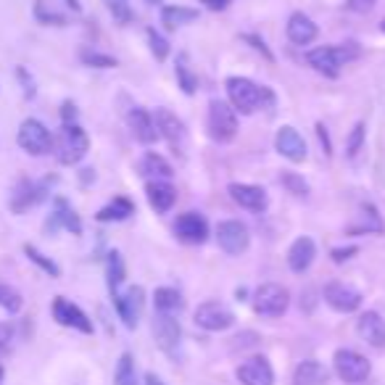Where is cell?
Masks as SVG:
<instances>
[{"mask_svg":"<svg viewBox=\"0 0 385 385\" xmlns=\"http://www.w3.org/2000/svg\"><path fill=\"white\" fill-rule=\"evenodd\" d=\"M124 277H127V269H124V259H121V253L111 251L109 256H106V280H109L111 296L119 293V285L124 282Z\"/></svg>","mask_w":385,"mask_h":385,"instance_id":"30","label":"cell"},{"mask_svg":"<svg viewBox=\"0 0 385 385\" xmlns=\"http://www.w3.org/2000/svg\"><path fill=\"white\" fill-rule=\"evenodd\" d=\"M217 243L225 253L238 256V253H243L248 248L251 235H248V227L243 222H238V219H225V222L217 225Z\"/></svg>","mask_w":385,"mask_h":385,"instance_id":"11","label":"cell"},{"mask_svg":"<svg viewBox=\"0 0 385 385\" xmlns=\"http://www.w3.org/2000/svg\"><path fill=\"white\" fill-rule=\"evenodd\" d=\"M48 195V182L43 185H35L29 180H19V185L13 188V195H11V211L13 214H24L27 209H32L35 204L45 201Z\"/></svg>","mask_w":385,"mask_h":385,"instance_id":"18","label":"cell"},{"mask_svg":"<svg viewBox=\"0 0 385 385\" xmlns=\"http://www.w3.org/2000/svg\"><path fill=\"white\" fill-rule=\"evenodd\" d=\"M380 29H383V32H385V19H383V22H380Z\"/></svg>","mask_w":385,"mask_h":385,"instance_id":"55","label":"cell"},{"mask_svg":"<svg viewBox=\"0 0 385 385\" xmlns=\"http://www.w3.org/2000/svg\"><path fill=\"white\" fill-rule=\"evenodd\" d=\"M325 301L330 309H335L340 314H351L361 306V293L356 288H351L346 282H330L325 288Z\"/></svg>","mask_w":385,"mask_h":385,"instance_id":"16","label":"cell"},{"mask_svg":"<svg viewBox=\"0 0 385 385\" xmlns=\"http://www.w3.org/2000/svg\"><path fill=\"white\" fill-rule=\"evenodd\" d=\"M53 227H66L72 235H82V222L74 214L66 198H56V211H53Z\"/></svg>","mask_w":385,"mask_h":385,"instance_id":"28","label":"cell"},{"mask_svg":"<svg viewBox=\"0 0 385 385\" xmlns=\"http://www.w3.org/2000/svg\"><path fill=\"white\" fill-rule=\"evenodd\" d=\"M356 253H359L356 246H343V248H333L330 256H333V262H335V264H343V262H349L351 256H356Z\"/></svg>","mask_w":385,"mask_h":385,"instance_id":"44","label":"cell"},{"mask_svg":"<svg viewBox=\"0 0 385 385\" xmlns=\"http://www.w3.org/2000/svg\"><path fill=\"white\" fill-rule=\"evenodd\" d=\"M11 338H13L11 327L0 325V349H3V346H8V340H11Z\"/></svg>","mask_w":385,"mask_h":385,"instance_id":"51","label":"cell"},{"mask_svg":"<svg viewBox=\"0 0 385 385\" xmlns=\"http://www.w3.org/2000/svg\"><path fill=\"white\" fill-rule=\"evenodd\" d=\"M109 11L114 13V19H116L119 24H130L135 19L133 8H130L124 0H109Z\"/></svg>","mask_w":385,"mask_h":385,"instance_id":"42","label":"cell"},{"mask_svg":"<svg viewBox=\"0 0 385 385\" xmlns=\"http://www.w3.org/2000/svg\"><path fill=\"white\" fill-rule=\"evenodd\" d=\"M0 306H3L8 314H19L22 312V306H24V299H22L19 290H13L11 285H3V282H0Z\"/></svg>","mask_w":385,"mask_h":385,"instance_id":"37","label":"cell"},{"mask_svg":"<svg viewBox=\"0 0 385 385\" xmlns=\"http://www.w3.org/2000/svg\"><path fill=\"white\" fill-rule=\"evenodd\" d=\"M114 385H140L137 380V370H135V359L130 351H124L116 364V372H114Z\"/></svg>","mask_w":385,"mask_h":385,"instance_id":"34","label":"cell"},{"mask_svg":"<svg viewBox=\"0 0 385 385\" xmlns=\"http://www.w3.org/2000/svg\"><path fill=\"white\" fill-rule=\"evenodd\" d=\"M375 3H377V0H349L346 6L356 13H370L375 8Z\"/></svg>","mask_w":385,"mask_h":385,"instance_id":"47","label":"cell"},{"mask_svg":"<svg viewBox=\"0 0 385 385\" xmlns=\"http://www.w3.org/2000/svg\"><path fill=\"white\" fill-rule=\"evenodd\" d=\"M195 325L209 330V333H222L235 325V314L229 312L225 303L219 301H204L195 309Z\"/></svg>","mask_w":385,"mask_h":385,"instance_id":"12","label":"cell"},{"mask_svg":"<svg viewBox=\"0 0 385 385\" xmlns=\"http://www.w3.org/2000/svg\"><path fill=\"white\" fill-rule=\"evenodd\" d=\"M53 148H56V158H59L63 167H74V164H80L87 156L90 137H87V133H84L77 121L74 124H61L59 137L53 140Z\"/></svg>","mask_w":385,"mask_h":385,"instance_id":"2","label":"cell"},{"mask_svg":"<svg viewBox=\"0 0 385 385\" xmlns=\"http://www.w3.org/2000/svg\"><path fill=\"white\" fill-rule=\"evenodd\" d=\"M135 214V204L130 198H124V195H116L111 204H106L100 211L96 214L98 222H124V219H130Z\"/></svg>","mask_w":385,"mask_h":385,"instance_id":"26","label":"cell"},{"mask_svg":"<svg viewBox=\"0 0 385 385\" xmlns=\"http://www.w3.org/2000/svg\"><path fill=\"white\" fill-rule=\"evenodd\" d=\"M145 195L156 214H167L169 209L177 204V188L167 180H151L145 185Z\"/></svg>","mask_w":385,"mask_h":385,"instance_id":"20","label":"cell"},{"mask_svg":"<svg viewBox=\"0 0 385 385\" xmlns=\"http://www.w3.org/2000/svg\"><path fill=\"white\" fill-rule=\"evenodd\" d=\"M288 306H290L288 288H282L277 282H266V285L256 288V293H253V312L259 314V317L275 319V317H282V314L288 312Z\"/></svg>","mask_w":385,"mask_h":385,"instance_id":"3","label":"cell"},{"mask_svg":"<svg viewBox=\"0 0 385 385\" xmlns=\"http://www.w3.org/2000/svg\"><path fill=\"white\" fill-rule=\"evenodd\" d=\"M153 338H156L158 349L167 351L169 356H177V349H180V340H182V327L180 319L174 314H164L156 312L153 314Z\"/></svg>","mask_w":385,"mask_h":385,"instance_id":"8","label":"cell"},{"mask_svg":"<svg viewBox=\"0 0 385 385\" xmlns=\"http://www.w3.org/2000/svg\"><path fill=\"white\" fill-rule=\"evenodd\" d=\"M174 74H177V82H180L182 93H185V96H192L195 87H198V77H195V72L190 69V59H188V53H180V56H177Z\"/></svg>","mask_w":385,"mask_h":385,"instance_id":"32","label":"cell"},{"mask_svg":"<svg viewBox=\"0 0 385 385\" xmlns=\"http://www.w3.org/2000/svg\"><path fill=\"white\" fill-rule=\"evenodd\" d=\"M361 340H367L372 349H385V319L377 312H364L356 322Z\"/></svg>","mask_w":385,"mask_h":385,"instance_id":"22","label":"cell"},{"mask_svg":"<svg viewBox=\"0 0 385 385\" xmlns=\"http://www.w3.org/2000/svg\"><path fill=\"white\" fill-rule=\"evenodd\" d=\"M333 367H335L338 377H340L343 383H351V385L364 383V380L370 377V372H372L370 361L354 349H338L335 356H333Z\"/></svg>","mask_w":385,"mask_h":385,"instance_id":"6","label":"cell"},{"mask_svg":"<svg viewBox=\"0 0 385 385\" xmlns=\"http://www.w3.org/2000/svg\"><path fill=\"white\" fill-rule=\"evenodd\" d=\"M74 119H77V109H74L72 100H66V103L61 106V121H63V124H74Z\"/></svg>","mask_w":385,"mask_h":385,"instance_id":"48","label":"cell"},{"mask_svg":"<svg viewBox=\"0 0 385 385\" xmlns=\"http://www.w3.org/2000/svg\"><path fill=\"white\" fill-rule=\"evenodd\" d=\"M280 185L288 192H293V195H299V198L309 195V182L303 180L301 174H296V172H282L280 174Z\"/></svg>","mask_w":385,"mask_h":385,"instance_id":"38","label":"cell"},{"mask_svg":"<svg viewBox=\"0 0 385 385\" xmlns=\"http://www.w3.org/2000/svg\"><path fill=\"white\" fill-rule=\"evenodd\" d=\"M317 137H319V143H322V153L325 156H333V145H330V135H327V127L319 121L317 124Z\"/></svg>","mask_w":385,"mask_h":385,"instance_id":"45","label":"cell"},{"mask_svg":"<svg viewBox=\"0 0 385 385\" xmlns=\"http://www.w3.org/2000/svg\"><path fill=\"white\" fill-rule=\"evenodd\" d=\"M198 22V11L188 8V6H164L161 8V24L167 29H177V27L192 24Z\"/></svg>","mask_w":385,"mask_h":385,"instance_id":"27","label":"cell"},{"mask_svg":"<svg viewBox=\"0 0 385 385\" xmlns=\"http://www.w3.org/2000/svg\"><path fill=\"white\" fill-rule=\"evenodd\" d=\"M0 380H3V367H0Z\"/></svg>","mask_w":385,"mask_h":385,"instance_id":"56","label":"cell"},{"mask_svg":"<svg viewBox=\"0 0 385 385\" xmlns=\"http://www.w3.org/2000/svg\"><path fill=\"white\" fill-rule=\"evenodd\" d=\"M243 40H246V43H248V45H251V48L256 50V53H262V56H264L266 61H275V56H272V50L266 48V43H264V40H262L259 35H243Z\"/></svg>","mask_w":385,"mask_h":385,"instance_id":"43","label":"cell"},{"mask_svg":"<svg viewBox=\"0 0 385 385\" xmlns=\"http://www.w3.org/2000/svg\"><path fill=\"white\" fill-rule=\"evenodd\" d=\"M24 253L29 256V262L40 266V269H43L45 275H50V277H61L59 264H56V262H50V259H48V256H45L43 251H37L35 246H29V243H27V246H24Z\"/></svg>","mask_w":385,"mask_h":385,"instance_id":"35","label":"cell"},{"mask_svg":"<svg viewBox=\"0 0 385 385\" xmlns=\"http://www.w3.org/2000/svg\"><path fill=\"white\" fill-rule=\"evenodd\" d=\"M16 77H19L22 82H24V96L27 98H35V82H32V77L27 74L24 66H19V69H16Z\"/></svg>","mask_w":385,"mask_h":385,"instance_id":"46","label":"cell"},{"mask_svg":"<svg viewBox=\"0 0 385 385\" xmlns=\"http://www.w3.org/2000/svg\"><path fill=\"white\" fill-rule=\"evenodd\" d=\"M225 87H227L229 106L235 111H241V114H246V116L262 106V87L251 82L248 77H229Z\"/></svg>","mask_w":385,"mask_h":385,"instance_id":"5","label":"cell"},{"mask_svg":"<svg viewBox=\"0 0 385 385\" xmlns=\"http://www.w3.org/2000/svg\"><path fill=\"white\" fill-rule=\"evenodd\" d=\"M63 3H66L72 11H80V8H82V6H80V0H63Z\"/></svg>","mask_w":385,"mask_h":385,"instance_id":"53","label":"cell"},{"mask_svg":"<svg viewBox=\"0 0 385 385\" xmlns=\"http://www.w3.org/2000/svg\"><path fill=\"white\" fill-rule=\"evenodd\" d=\"M50 312H53V319H56L59 325L80 330V333H84V335L93 333V322H90V317H87L77 303H72L69 299H63V296H59V299L53 301Z\"/></svg>","mask_w":385,"mask_h":385,"instance_id":"13","label":"cell"},{"mask_svg":"<svg viewBox=\"0 0 385 385\" xmlns=\"http://www.w3.org/2000/svg\"><path fill=\"white\" fill-rule=\"evenodd\" d=\"M317 35H319V29H317V24H314L306 13H301V11L290 13L288 40L293 45H312L314 40H317Z\"/></svg>","mask_w":385,"mask_h":385,"instance_id":"23","label":"cell"},{"mask_svg":"<svg viewBox=\"0 0 385 385\" xmlns=\"http://www.w3.org/2000/svg\"><path fill=\"white\" fill-rule=\"evenodd\" d=\"M153 121H156L158 137H164L174 153H182L185 151V143H188V130H185L180 116L172 114L169 109H156Z\"/></svg>","mask_w":385,"mask_h":385,"instance_id":"10","label":"cell"},{"mask_svg":"<svg viewBox=\"0 0 385 385\" xmlns=\"http://www.w3.org/2000/svg\"><path fill=\"white\" fill-rule=\"evenodd\" d=\"M148 3H151V6H161V0H148Z\"/></svg>","mask_w":385,"mask_h":385,"instance_id":"54","label":"cell"},{"mask_svg":"<svg viewBox=\"0 0 385 385\" xmlns=\"http://www.w3.org/2000/svg\"><path fill=\"white\" fill-rule=\"evenodd\" d=\"M145 385H167V383H161V380H158L156 375H153V372H148V375H145Z\"/></svg>","mask_w":385,"mask_h":385,"instance_id":"52","label":"cell"},{"mask_svg":"<svg viewBox=\"0 0 385 385\" xmlns=\"http://www.w3.org/2000/svg\"><path fill=\"white\" fill-rule=\"evenodd\" d=\"M16 143L22 145V151H27L29 156H45L53 151V135L50 130L37 119H24L16 135Z\"/></svg>","mask_w":385,"mask_h":385,"instance_id":"7","label":"cell"},{"mask_svg":"<svg viewBox=\"0 0 385 385\" xmlns=\"http://www.w3.org/2000/svg\"><path fill=\"white\" fill-rule=\"evenodd\" d=\"M238 380L243 385H275V370L264 356H251L238 367Z\"/></svg>","mask_w":385,"mask_h":385,"instance_id":"17","label":"cell"},{"mask_svg":"<svg viewBox=\"0 0 385 385\" xmlns=\"http://www.w3.org/2000/svg\"><path fill=\"white\" fill-rule=\"evenodd\" d=\"M174 235H177V241L188 243V246H201L209 238V222L198 211H185L174 222Z\"/></svg>","mask_w":385,"mask_h":385,"instance_id":"14","label":"cell"},{"mask_svg":"<svg viewBox=\"0 0 385 385\" xmlns=\"http://www.w3.org/2000/svg\"><path fill=\"white\" fill-rule=\"evenodd\" d=\"M359 59V45L356 43H343V45H322V48H314L306 53L309 66H314L319 74L325 77H338L340 69L349 63V61Z\"/></svg>","mask_w":385,"mask_h":385,"instance_id":"1","label":"cell"},{"mask_svg":"<svg viewBox=\"0 0 385 385\" xmlns=\"http://www.w3.org/2000/svg\"><path fill=\"white\" fill-rule=\"evenodd\" d=\"M209 11H225V8H229L232 6V0H201Z\"/></svg>","mask_w":385,"mask_h":385,"instance_id":"50","label":"cell"},{"mask_svg":"<svg viewBox=\"0 0 385 385\" xmlns=\"http://www.w3.org/2000/svg\"><path fill=\"white\" fill-rule=\"evenodd\" d=\"M209 135L217 143H229L238 135V114L225 100L209 103Z\"/></svg>","mask_w":385,"mask_h":385,"instance_id":"4","label":"cell"},{"mask_svg":"<svg viewBox=\"0 0 385 385\" xmlns=\"http://www.w3.org/2000/svg\"><path fill=\"white\" fill-rule=\"evenodd\" d=\"M275 148L280 156H285L288 161H293V164H301V161H306V156H309L306 143H303V137L299 135V130H296V127H288V124L277 130Z\"/></svg>","mask_w":385,"mask_h":385,"instance_id":"15","label":"cell"},{"mask_svg":"<svg viewBox=\"0 0 385 385\" xmlns=\"http://www.w3.org/2000/svg\"><path fill=\"white\" fill-rule=\"evenodd\" d=\"M35 16L40 24H48V27H66V16L56 13L53 8H48L45 0H37L35 3Z\"/></svg>","mask_w":385,"mask_h":385,"instance_id":"39","label":"cell"},{"mask_svg":"<svg viewBox=\"0 0 385 385\" xmlns=\"http://www.w3.org/2000/svg\"><path fill=\"white\" fill-rule=\"evenodd\" d=\"M127 124H130L133 135L143 145H153L158 140V130H156V121H153V114H148L145 109H137V106L130 109Z\"/></svg>","mask_w":385,"mask_h":385,"instance_id":"21","label":"cell"},{"mask_svg":"<svg viewBox=\"0 0 385 385\" xmlns=\"http://www.w3.org/2000/svg\"><path fill=\"white\" fill-rule=\"evenodd\" d=\"M364 135H367L364 121H356V124H354V130L349 133V137H346V156L349 158L359 156V151L364 148Z\"/></svg>","mask_w":385,"mask_h":385,"instance_id":"40","label":"cell"},{"mask_svg":"<svg viewBox=\"0 0 385 385\" xmlns=\"http://www.w3.org/2000/svg\"><path fill=\"white\" fill-rule=\"evenodd\" d=\"M235 343V349H248V346H256V333H243V335H238V338H232Z\"/></svg>","mask_w":385,"mask_h":385,"instance_id":"49","label":"cell"},{"mask_svg":"<svg viewBox=\"0 0 385 385\" xmlns=\"http://www.w3.org/2000/svg\"><path fill=\"white\" fill-rule=\"evenodd\" d=\"M148 45H151V53L156 61H164L169 56V43L164 35H158L156 29H148Z\"/></svg>","mask_w":385,"mask_h":385,"instance_id":"41","label":"cell"},{"mask_svg":"<svg viewBox=\"0 0 385 385\" xmlns=\"http://www.w3.org/2000/svg\"><path fill=\"white\" fill-rule=\"evenodd\" d=\"M314 256H317V246H314L312 238H299L288 248V266L296 275H303L312 266Z\"/></svg>","mask_w":385,"mask_h":385,"instance_id":"24","label":"cell"},{"mask_svg":"<svg viewBox=\"0 0 385 385\" xmlns=\"http://www.w3.org/2000/svg\"><path fill=\"white\" fill-rule=\"evenodd\" d=\"M383 219L377 214V209L372 204H364L361 206V214H359V225H354V235H361V232H383Z\"/></svg>","mask_w":385,"mask_h":385,"instance_id":"33","label":"cell"},{"mask_svg":"<svg viewBox=\"0 0 385 385\" xmlns=\"http://www.w3.org/2000/svg\"><path fill=\"white\" fill-rule=\"evenodd\" d=\"M114 306H116V314L119 319L124 322V327L135 330L137 322H140V314H143V306H145V290L140 285H133L127 288L124 293H114Z\"/></svg>","mask_w":385,"mask_h":385,"instance_id":"9","label":"cell"},{"mask_svg":"<svg viewBox=\"0 0 385 385\" xmlns=\"http://www.w3.org/2000/svg\"><path fill=\"white\" fill-rule=\"evenodd\" d=\"M153 303H156V312L174 314V317L185 309V299L180 296V290L174 288H158L153 293Z\"/></svg>","mask_w":385,"mask_h":385,"instance_id":"29","label":"cell"},{"mask_svg":"<svg viewBox=\"0 0 385 385\" xmlns=\"http://www.w3.org/2000/svg\"><path fill=\"white\" fill-rule=\"evenodd\" d=\"M143 172L148 177H153V180H172L174 177V169L169 164L164 156H158V153H145L143 158Z\"/></svg>","mask_w":385,"mask_h":385,"instance_id":"31","label":"cell"},{"mask_svg":"<svg viewBox=\"0 0 385 385\" xmlns=\"http://www.w3.org/2000/svg\"><path fill=\"white\" fill-rule=\"evenodd\" d=\"M80 59H82L84 66H93V69H116L119 66V61L114 59V56L98 53V50H82Z\"/></svg>","mask_w":385,"mask_h":385,"instance_id":"36","label":"cell"},{"mask_svg":"<svg viewBox=\"0 0 385 385\" xmlns=\"http://www.w3.org/2000/svg\"><path fill=\"white\" fill-rule=\"evenodd\" d=\"M327 380H330V372L317 359H303L293 372V385H325Z\"/></svg>","mask_w":385,"mask_h":385,"instance_id":"25","label":"cell"},{"mask_svg":"<svg viewBox=\"0 0 385 385\" xmlns=\"http://www.w3.org/2000/svg\"><path fill=\"white\" fill-rule=\"evenodd\" d=\"M229 198L241 209H248V211H264L269 206V198H266L264 188L259 185H246V182H232L227 188Z\"/></svg>","mask_w":385,"mask_h":385,"instance_id":"19","label":"cell"}]
</instances>
